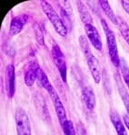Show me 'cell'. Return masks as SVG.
<instances>
[{
	"label": "cell",
	"instance_id": "6da1fadb",
	"mask_svg": "<svg viewBox=\"0 0 129 135\" xmlns=\"http://www.w3.org/2000/svg\"><path fill=\"white\" fill-rule=\"evenodd\" d=\"M40 6L42 7L44 13L45 14L47 18L49 19V21L53 25L56 33H58V35H60L61 37H65L67 35L66 26L65 25L64 21L62 20L60 16L56 13L54 7L51 6V4L48 3L47 1L42 0V1H40Z\"/></svg>",
	"mask_w": 129,
	"mask_h": 135
},
{
	"label": "cell",
	"instance_id": "7a4b0ae2",
	"mask_svg": "<svg viewBox=\"0 0 129 135\" xmlns=\"http://www.w3.org/2000/svg\"><path fill=\"white\" fill-rule=\"evenodd\" d=\"M101 25L104 29V32L106 37V42H107L108 47V53L109 57L111 59V62L115 67L118 68L120 67V57L118 55V49H117V43H116V38L112 29L109 27L108 24L105 19H101Z\"/></svg>",
	"mask_w": 129,
	"mask_h": 135
},
{
	"label": "cell",
	"instance_id": "3957f363",
	"mask_svg": "<svg viewBox=\"0 0 129 135\" xmlns=\"http://www.w3.org/2000/svg\"><path fill=\"white\" fill-rule=\"evenodd\" d=\"M16 129L17 135H31V126L28 115L25 110L17 108L15 112Z\"/></svg>",
	"mask_w": 129,
	"mask_h": 135
},
{
	"label": "cell",
	"instance_id": "277c9868",
	"mask_svg": "<svg viewBox=\"0 0 129 135\" xmlns=\"http://www.w3.org/2000/svg\"><path fill=\"white\" fill-rule=\"evenodd\" d=\"M51 54L54 59V62L58 69L62 80L66 83V75H67V69H66V62L64 56V53L62 52L61 49L57 44H54L51 49Z\"/></svg>",
	"mask_w": 129,
	"mask_h": 135
},
{
	"label": "cell",
	"instance_id": "5b68a950",
	"mask_svg": "<svg viewBox=\"0 0 129 135\" xmlns=\"http://www.w3.org/2000/svg\"><path fill=\"white\" fill-rule=\"evenodd\" d=\"M48 94H49V96H50V99L53 102V105H54V108H55V113H56L57 118H58L59 123H60L61 127H62L63 124H64L67 120L65 109L64 105H63L62 101L60 100V98H59L58 94H57L56 90H55L54 88L50 91H48Z\"/></svg>",
	"mask_w": 129,
	"mask_h": 135
},
{
	"label": "cell",
	"instance_id": "8992f818",
	"mask_svg": "<svg viewBox=\"0 0 129 135\" xmlns=\"http://www.w3.org/2000/svg\"><path fill=\"white\" fill-rule=\"evenodd\" d=\"M83 54H84L85 57L86 59L87 65H88V68H89V69H90V72H91V74H92V77H93V79H94L95 82H96V84H98L101 81V77H102L98 59L95 57V55L92 53L91 49L84 52Z\"/></svg>",
	"mask_w": 129,
	"mask_h": 135
},
{
	"label": "cell",
	"instance_id": "52a82bcc",
	"mask_svg": "<svg viewBox=\"0 0 129 135\" xmlns=\"http://www.w3.org/2000/svg\"><path fill=\"white\" fill-rule=\"evenodd\" d=\"M6 90L9 99H12L16 92V69L13 64L6 67Z\"/></svg>",
	"mask_w": 129,
	"mask_h": 135
},
{
	"label": "cell",
	"instance_id": "ba28073f",
	"mask_svg": "<svg viewBox=\"0 0 129 135\" xmlns=\"http://www.w3.org/2000/svg\"><path fill=\"white\" fill-rule=\"evenodd\" d=\"M85 30L86 33V37L89 39L90 43L96 50L101 51L103 49V43L101 39L100 34L94 25H85Z\"/></svg>",
	"mask_w": 129,
	"mask_h": 135
},
{
	"label": "cell",
	"instance_id": "9c48e42d",
	"mask_svg": "<svg viewBox=\"0 0 129 135\" xmlns=\"http://www.w3.org/2000/svg\"><path fill=\"white\" fill-rule=\"evenodd\" d=\"M27 20H28V17L27 15H20L12 18L10 27H9V35L16 36L20 33Z\"/></svg>",
	"mask_w": 129,
	"mask_h": 135
},
{
	"label": "cell",
	"instance_id": "30bf717a",
	"mask_svg": "<svg viewBox=\"0 0 129 135\" xmlns=\"http://www.w3.org/2000/svg\"><path fill=\"white\" fill-rule=\"evenodd\" d=\"M115 80H116V84L117 87L118 93L120 95L121 99H122L124 105L126 107V110L127 112V114L129 115V93L127 91V89L125 86L124 82L121 79V77L119 75V73H116L115 74Z\"/></svg>",
	"mask_w": 129,
	"mask_h": 135
},
{
	"label": "cell",
	"instance_id": "8fae6325",
	"mask_svg": "<svg viewBox=\"0 0 129 135\" xmlns=\"http://www.w3.org/2000/svg\"><path fill=\"white\" fill-rule=\"evenodd\" d=\"M82 99L84 100V103L86 104V108L89 110H93L96 108V95L91 87L87 86L85 87L82 90Z\"/></svg>",
	"mask_w": 129,
	"mask_h": 135
},
{
	"label": "cell",
	"instance_id": "7c38bea8",
	"mask_svg": "<svg viewBox=\"0 0 129 135\" xmlns=\"http://www.w3.org/2000/svg\"><path fill=\"white\" fill-rule=\"evenodd\" d=\"M39 65L37 62H31L30 65L27 67V69L25 73V83L27 86L31 87L35 83L37 79V69Z\"/></svg>",
	"mask_w": 129,
	"mask_h": 135
},
{
	"label": "cell",
	"instance_id": "4fadbf2b",
	"mask_svg": "<svg viewBox=\"0 0 129 135\" xmlns=\"http://www.w3.org/2000/svg\"><path fill=\"white\" fill-rule=\"evenodd\" d=\"M76 7L79 16H80L81 21L85 25H93L92 16L90 15V12L86 7V6L82 1H76Z\"/></svg>",
	"mask_w": 129,
	"mask_h": 135
},
{
	"label": "cell",
	"instance_id": "5bb4252c",
	"mask_svg": "<svg viewBox=\"0 0 129 135\" xmlns=\"http://www.w3.org/2000/svg\"><path fill=\"white\" fill-rule=\"evenodd\" d=\"M110 120L112 124L114 125L115 129H116L117 135H128L126 127H125V124L123 123L121 118L116 112H113L112 110L110 112Z\"/></svg>",
	"mask_w": 129,
	"mask_h": 135
},
{
	"label": "cell",
	"instance_id": "9a60e30c",
	"mask_svg": "<svg viewBox=\"0 0 129 135\" xmlns=\"http://www.w3.org/2000/svg\"><path fill=\"white\" fill-rule=\"evenodd\" d=\"M98 3H99V5H100L101 8H102L103 11H104V13L106 14V17L109 18V20H110L113 24H115V25H118L117 17H116V14H115L114 11H113L112 7H111L110 5H109L108 1H106V0H99Z\"/></svg>",
	"mask_w": 129,
	"mask_h": 135
},
{
	"label": "cell",
	"instance_id": "2e32d148",
	"mask_svg": "<svg viewBox=\"0 0 129 135\" xmlns=\"http://www.w3.org/2000/svg\"><path fill=\"white\" fill-rule=\"evenodd\" d=\"M37 82H38V84L40 85L42 88L45 89L47 92L50 91L53 88H54V87L52 86V84L50 83V81H49L48 77L47 76V74L45 73V71H44L40 67L38 68V69H37Z\"/></svg>",
	"mask_w": 129,
	"mask_h": 135
},
{
	"label": "cell",
	"instance_id": "e0dca14e",
	"mask_svg": "<svg viewBox=\"0 0 129 135\" xmlns=\"http://www.w3.org/2000/svg\"><path fill=\"white\" fill-rule=\"evenodd\" d=\"M120 69H121V73H122V77L124 79L125 83L127 86L128 90H129V67L126 64V60L124 59H121L120 61Z\"/></svg>",
	"mask_w": 129,
	"mask_h": 135
},
{
	"label": "cell",
	"instance_id": "ac0fdd59",
	"mask_svg": "<svg viewBox=\"0 0 129 135\" xmlns=\"http://www.w3.org/2000/svg\"><path fill=\"white\" fill-rule=\"evenodd\" d=\"M62 129H63V132H64V135H76L75 134V130L72 120H66V122L63 124Z\"/></svg>",
	"mask_w": 129,
	"mask_h": 135
},
{
	"label": "cell",
	"instance_id": "d6986e66",
	"mask_svg": "<svg viewBox=\"0 0 129 135\" xmlns=\"http://www.w3.org/2000/svg\"><path fill=\"white\" fill-rule=\"evenodd\" d=\"M119 26V31H120L121 35L123 36L124 39L126 41V43L129 45V27L128 25L124 21H121L118 24Z\"/></svg>",
	"mask_w": 129,
	"mask_h": 135
},
{
	"label": "cell",
	"instance_id": "ffe728a7",
	"mask_svg": "<svg viewBox=\"0 0 129 135\" xmlns=\"http://www.w3.org/2000/svg\"><path fill=\"white\" fill-rule=\"evenodd\" d=\"M34 30H35V38H37V41L40 46H45V37H44V34L43 31L41 29L40 26L38 24H35V27H34Z\"/></svg>",
	"mask_w": 129,
	"mask_h": 135
},
{
	"label": "cell",
	"instance_id": "44dd1931",
	"mask_svg": "<svg viewBox=\"0 0 129 135\" xmlns=\"http://www.w3.org/2000/svg\"><path fill=\"white\" fill-rule=\"evenodd\" d=\"M121 5H122L123 8H124L126 13L129 15V1H127V0H122V1H121Z\"/></svg>",
	"mask_w": 129,
	"mask_h": 135
},
{
	"label": "cell",
	"instance_id": "7402d4cb",
	"mask_svg": "<svg viewBox=\"0 0 129 135\" xmlns=\"http://www.w3.org/2000/svg\"><path fill=\"white\" fill-rule=\"evenodd\" d=\"M123 120H124V123L126 125V129H128L129 131V115H124L123 116Z\"/></svg>",
	"mask_w": 129,
	"mask_h": 135
},
{
	"label": "cell",
	"instance_id": "603a6c76",
	"mask_svg": "<svg viewBox=\"0 0 129 135\" xmlns=\"http://www.w3.org/2000/svg\"><path fill=\"white\" fill-rule=\"evenodd\" d=\"M80 135H85V133H84V132H80Z\"/></svg>",
	"mask_w": 129,
	"mask_h": 135
}]
</instances>
